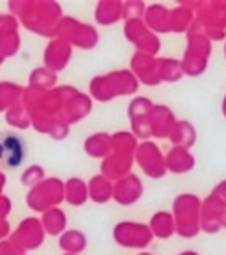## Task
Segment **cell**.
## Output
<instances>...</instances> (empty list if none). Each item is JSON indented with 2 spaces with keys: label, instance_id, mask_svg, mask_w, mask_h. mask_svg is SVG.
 Returning a JSON list of instances; mask_svg holds the SVG:
<instances>
[{
  "label": "cell",
  "instance_id": "cell-1",
  "mask_svg": "<svg viewBox=\"0 0 226 255\" xmlns=\"http://www.w3.org/2000/svg\"><path fill=\"white\" fill-rule=\"evenodd\" d=\"M27 158V142L16 131L0 133V168L20 167Z\"/></svg>",
  "mask_w": 226,
  "mask_h": 255
}]
</instances>
